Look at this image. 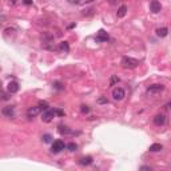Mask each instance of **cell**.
Masks as SVG:
<instances>
[{
	"label": "cell",
	"instance_id": "27",
	"mask_svg": "<svg viewBox=\"0 0 171 171\" xmlns=\"http://www.w3.org/2000/svg\"><path fill=\"white\" fill-rule=\"evenodd\" d=\"M140 170H151V167H148V166H143V167H140Z\"/></svg>",
	"mask_w": 171,
	"mask_h": 171
},
{
	"label": "cell",
	"instance_id": "19",
	"mask_svg": "<svg viewBox=\"0 0 171 171\" xmlns=\"http://www.w3.org/2000/svg\"><path fill=\"white\" fill-rule=\"evenodd\" d=\"M67 148H68V151H71V152H73V151H76L77 150V144L76 143H69L68 146H67Z\"/></svg>",
	"mask_w": 171,
	"mask_h": 171
},
{
	"label": "cell",
	"instance_id": "28",
	"mask_svg": "<svg viewBox=\"0 0 171 171\" xmlns=\"http://www.w3.org/2000/svg\"><path fill=\"white\" fill-rule=\"evenodd\" d=\"M9 3H11V4H15V3H16V0H9Z\"/></svg>",
	"mask_w": 171,
	"mask_h": 171
},
{
	"label": "cell",
	"instance_id": "17",
	"mask_svg": "<svg viewBox=\"0 0 171 171\" xmlns=\"http://www.w3.org/2000/svg\"><path fill=\"white\" fill-rule=\"evenodd\" d=\"M59 49H60V51H64V52H68L69 51L68 41H61L60 44H59Z\"/></svg>",
	"mask_w": 171,
	"mask_h": 171
},
{
	"label": "cell",
	"instance_id": "9",
	"mask_svg": "<svg viewBox=\"0 0 171 171\" xmlns=\"http://www.w3.org/2000/svg\"><path fill=\"white\" fill-rule=\"evenodd\" d=\"M7 88H8L9 94H16L17 91H19V83L17 81H9Z\"/></svg>",
	"mask_w": 171,
	"mask_h": 171
},
{
	"label": "cell",
	"instance_id": "7",
	"mask_svg": "<svg viewBox=\"0 0 171 171\" xmlns=\"http://www.w3.org/2000/svg\"><path fill=\"white\" fill-rule=\"evenodd\" d=\"M150 11L152 13H158L162 11V4L158 0H151L150 1Z\"/></svg>",
	"mask_w": 171,
	"mask_h": 171
},
{
	"label": "cell",
	"instance_id": "2",
	"mask_svg": "<svg viewBox=\"0 0 171 171\" xmlns=\"http://www.w3.org/2000/svg\"><path fill=\"white\" fill-rule=\"evenodd\" d=\"M122 65L124 68H136L139 65V60L134 59V57H128V56H124L122 59Z\"/></svg>",
	"mask_w": 171,
	"mask_h": 171
},
{
	"label": "cell",
	"instance_id": "5",
	"mask_svg": "<svg viewBox=\"0 0 171 171\" xmlns=\"http://www.w3.org/2000/svg\"><path fill=\"white\" fill-rule=\"evenodd\" d=\"M164 90V85L163 84H152L147 88V94L148 95H156L159 92H162Z\"/></svg>",
	"mask_w": 171,
	"mask_h": 171
},
{
	"label": "cell",
	"instance_id": "14",
	"mask_svg": "<svg viewBox=\"0 0 171 171\" xmlns=\"http://www.w3.org/2000/svg\"><path fill=\"white\" fill-rule=\"evenodd\" d=\"M156 35L159 37H166L168 35V28L167 27H162V28H158L156 29Z\"/></svg>",
	"mask_w": 171,
	"mask_h": 171
},
{
	"label": "cell",
	"instance_id": "20",
	"mask_svg": "<svg viewBox=\"0 0 171 171\" xmlns=\"http://www.w3.org/2000/svg\"><path fill=\"white\" fill-rule=\"evenodd\" d=\"M116 83H119V77L116 76V75H112L110 79V85H114V84H116Z\"/></svg>",
	"mask_w": 171,
	"mask_h": 171
},
{
	"label": "cell",
	"instance_id": "11",
	"mask_svg": "<svg viewBox=\"0 0 171 171\" xmlns=\"http://www.w3.org/2000/svg\"><path fill=\"white\" fill-rule=\"evenodd\" d=\"M3 115L4 116H7V118H13V115H15V112H13V107L12 106H7L3 108Z\"/></svg>",
	"mask_w": 171,
	"mask_h": 171
},
{
	"label": "cell",
	"instance_id": "18",
	"mask_svg": "<svg viewBox=\"0 0 171 171\" xmlns=\"http://www.w3.org/2000/svg\"><path fill=\"white\" fill-rule=\"evenodd\" d=\"M41 139H43V142H44V143H51V142H52V135L44 134L43 136H41Z\"/></svg>",
	"mask_w": 171,
	"mask_h": 171
},
{
	"label": "cell",
	"instance_id": "21",
	"mask_svg": "<svg viewBox=\"0 0 171 171\" xmlns=\"http://www.w3.org/2000/svg\"><path fill=\"white\" fill-rule=\"evenodd\" d=\"M80 112H81V114H87V112H90V107L83 104V106L80 107Z\"/></svg>",
	"mask_w": 171,
	"mask_h": 171
},
{
	"label": "cell",
	"instance_id": "12",
	"mask_svg": "<svg viewBox=\"0 0 171 171\" xmlns=\"http://www.w3.org/2000/svg\"><path fill=\"white\" fill-rule=\"evenodd\" d=\"M96 40L98 41H107L108 40V33L104 31V29H100L96 35Z\"/></svg>",
	"mask_w": 171,
	"mask_h": 171
},
{
	"label": "cell",
	"instance_id": "10",
	"mask_svg": "<svg viewBox=\"0 0 171 171\" xmlns=\"http://www.w3.org/2000/svg\"><path fill=\"white\" fill-rule=\"evenodd\" d=\"M57 131H59V134L60 135H72L73 131L69 128V127L67 126H63V124H60V126L57 127Z\"/></svg>",
	"mask_w": 171,
	"mask_h": 171
},
{
	"label": "cell",
	"instance_id": "16",
	"mask_svg": "<svg viewBox=\"0 0 171 171\" xmlns=\"http://www.w3.org/2000/svg\"><path fill=\"white\" fill-rule=\"evenodd\" d=\"M127 13V5H120L118 8V12H116V16L118 17H124Z\"/></svg>",
	"mask_w": 171,
	"mask_h": 171
},
{
	"label": "cell",
	"instance_id": "22",
	"mask_svg": "<svg viewBox=\"0 0 171 171\" xmlns=\"http://www.w3.org/2000/svg\"><path fill=\"white\" fill-rule=\"evenodd\" d=\"M52 85L55 87V88H56V90H63V88H64V85L61 84V83H59V81H55Z\"/></svg>",
	"mask_w": 171,
	"mask_h": 171
},
{
	"label": "cell",
	"instance_id": "24",
	"mask_svg": "<svg viewBox=\"0 0 171 171\" xmlns=\"http://www.w3.org/2000/svg\"><path fill=\"white\" fill-rule=\"evenodd\" d=\"M0 99H1V100H8V99H9V95H8V94H3Z\"/></svg>",
	"mask_w": 171,
	"mask_h": 171
},
{
	"label": "cell",
	"instance_id": "4",
	"mask_svg": "<svg viewBox=\"0 0 171 171\" xmlns=\"http://www.w3.org/2000/svg\"><path fill=\"white\" fill-rule=\"evenodd\" d=\"M65 148V144L63 140H60V139H57V140H55V142H52V147H51V152L52 154H59V152H61V151Z\"/></svg>",
	"mask_w": 171,
	"mask_h": 171
},
{
	"label": "cell",
	"instance_id": "25",
	"mask_svg": "<svg viewBox=\"0 0 171 171\" xmlns=\"http://www.w3.org/2000/svg\"><path fill=\"white\" fill-rule=\"evenodd\" d=\"M55 112H56V115H59V116H63V115H64V112L61 110H55Z\"/></svg>",
	"mask_w": 171,
	"mask_h": 171
},
{
	"label": "cell",
	"instance_id": "6",
	"mask_svg": "<svg viewBox=\"0 0 171 171\" xmlns=\"http://www.w3.org/2000/svg\"><path fill=\"white\" fill-rule=\"evenodd\" d=\"M124 96H126V91L123 90V88H120V87L114 88V91H112V98H114L115 100H123Z\"/></svg>",
	"mask_w": 171,
	"mask_h": 171
},
{
	"label": "cell",
	"instance_id": "15",
	"mask_svg": "<svg viewBox=\"0 0 171 171\" xmlns=\"http://www.w3.org/2000/svg\"><path fill=\"white\" fill-rule=\"evenodd\" d=\"M148 150H150L151 152H159V151L163 150V146L160 144V143H154V144H151V146H150Z\"/></svg>",
	"mask_w": 171,
	"mask_h": 171
},
{
	"label": "cell",
	"instance_id": "23",
	"mask_svg": "<svg viewBox=\"0 0 171 171\" xmlns=\"http://www.w3.org/2000/svg\"><path fill=\"white\" fill-rule=\"evenodd\" d=\"M98 103H99V104H103V103H108V99H107V98H99V99H98Z\"/></svg>",
	"mask_w": 171,
	"mask_h": 171
},
{
	"label": "cell",
	"instance_id": "8",
	"mask_svg": "<svg viewBox=\"0 0 171 171\" xmlns=\"http://www.w3.org/2000/svg\"><path fill=\"white\" fill-rule=\"evenodd\" d=\"M154 123L156 124V126H163V124L166 123V115H164V114H158V115H155Z\"/></svg>",
	"mask_w": 171,
	"mask_h": 171
},
{
	"label": "cell",
	"instance_id": "29",
	"mask_svg": "<svg viewBox=\"0 0 171 171\" xmlns=\"http://www.w3.org/2000/svg\"><path fill=\"white\" fill-rule=\"evenodd\" d=\"M1 90H3V85H1V81H0V92H1Z\"/></svg>",
	"mask_w": 171,
	"mask_h": 171
},
{
	"label": "cell",
	"instance_id": "3",
	"mask_svg": "<svg viewBox=\"0 0 171 171\" xmlns=\"http://www.w3.org/2000/svg\"><path fill=\"white\" fill-rule=\"evenodd\" d=\"M55 116H56V112H55V110H51V108H47L41 112V120L44 123H49Z\"/></svg>",
	"mask_w": 171,
	"mask_h": 171
},
{
	"label": "cell",
	"instance_id": "1",
	"mask_svg": "<svg viewBox=\"0 0 171 171\" xmlns=\"http://www.w3.org/2000/svg\"><path fill=\"white\" fill-rule=\"evenodd\" d=\"M48 108V104L45 102H41L40 104H37V106H33L31 107V108H28V111H27V116H28L29 119H33L35 116H37V115L40 114L41 111H44Z\"/></svg>",
	"mask_w": 171,
	"mask_h": 171
},
{
	"label": "cell",
	"instance_id": "26",
	"mask_svg": "<svg viewBox=\"0 0 171 171\" xmlns=\"http://www.w3.org/2000/svg\"><path fill=\"white\" fill-rule=\"evenodd\" d=\"M23 3H24L25 5H31L32 4V0H23Z\"/></svg>",
	"mask_w": 171,
	"mask_h": 171
},
{
	"label": "cell",
	"instance_id": "13",
	"mask_svg": "<svg viewBox=\"0 0 171 171\" xmlns=\"http://www.w3.org/2000/svg\"><path fill=\"white\" fill-rule=\"evenodd\" d=\"M91 163H92V156H83V158H80V160H79V164H80V166H90Z\"/></svg>",
	"mask_w": 171,
	"mask_h": 171
}]
</instances>
